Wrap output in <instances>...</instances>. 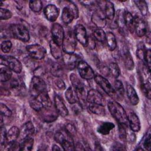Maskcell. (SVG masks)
<instances>
[{
	"label": "cell",
	"mask_w": 151,
	"mask_h": 151,
	"mask_svg": "<svg viewBox=\"0 0 151 151\" xmlns=\"http://www.w3.org/2000/svg\"><path fill=\"white\" fill-rule=\"evenodd\" d=\"M108 109L112 116L121 125L127 126V116L124 108L117 101H110L107 104Z\"/></svg>",
	"instance_id": "obj_1"
},
{
	"label": "cell",
	"mask_w": 151,
	"mask_h": 151,
	"mask_svg": "<svg viewBox=\"0 0 151 151\" xmlns=\"http://www.w3.org/2000/svg\"><path fill=\"white\" fill-rule=\"evenodd\" d=\"M47 91V85L44 80L40 77L34 76L31 81L29 92L32 97H37L41 93Z\"/></svg>",
	"instance_id": "obj_2"
},
{
	"label": "cell",
	"mask_w": 151,
	"mask_h": 151,
	"mask_svg": "<svg viewBox=\"0 0 151 151\" xmlns=\"http://www.w3.org/2000/svg\"><path fill=\"white\" fill-rule=\"evenodd\" d=\"M12 37L24 42H27L29 40V34L27 28L22 24H15L11 25L9 28Z\"/></svg>",
	"instance_id": "obj_3"
},
{
	"label": "cell",
	"mask_w": 151,
	"mask_h": 151,
	"mask_svg": "<svg viewBox=\"0 0 151 151\" xmlns=\"http://www.w3.org/2000/svg\"><path fill=\"white\" fill-rule=\"evenodd\" d=\"M62 49L65 53L73 54L76 50L77 46V40L74 34L71 31H68L64 34L62 44Z\"/></svg>",
	"instance_id": "obj_4"
},
{
	"label": "cell",
	"mask_w": 151,
	"mask_h": 151,
	"mask_svg": "<svg viewBox=\"0 0 151 151\" xmlns=\"http://www.w3.org/2000/svg\"><path fill=\"white\" fill-rule=\"evenodd\" d=\"M1 64L8 67L11 71L15 73H20L22 69L21 63L12 56H1Z\"/></svg>",
	"instance_id": "obj_5"
},
{
	"label": "cell",
	"mask_w": 151,
	"mask_h": 151,
	"mask_svg": "<svg viewBox=\"0 0 151 151\" xmlns=\"http://www.w3.org/2000/svg\"><path fill=\"white\" fill-rule=\"evenodd\" d=\"M96 83L111 97H114L116 95L115 90L109 81L101 75L96 74L94 77Z\"/></svg>",
	"instance_id": "obj_6"
},
{
	"label": "cell",
	"mask_w": 151,
	"mask_h": 151,
	"mask_svg": "<svg viewBox=\"0 0 151 151\" xmlns=\"http://www.w3.org/2000/svg\"><path fill=\"white\" fill-rule=\"evenodd\" d=\"M86 100L90 104H99L103 106H104L106 104L104 97L99 91L95 89H91L87 92Z\"/></svg>",
	"instance_id": "obj_7"
},
{
	"label": "cell",
	"mask_w": 151,
	"mask_h": 151,
	"mask_svg": "<svg viewBox=\"0 0 151 151\" xmlns=\"http://www.w3.org/2000/svg\"><path fill=\"white\" fill-rule=\"evenodd\" d=\"M27 51L29 55L34 59L41 60L44 58L46 54L45 49L39 44H31L27 45Z\"/></svg>",
	"instance_id": "obj_8"
},
{
	"label": "cell",
	"mask_w": 151,
	"mask_h": 151,
	"mask_svg": "<svg viewBox=\"0 0 151 151\" xmlns=\"http://www.w3.org/2000/svg\"><path fill=\"white\" fill-rule=\"evenodd\" d=\"M77 69L81 77L85 80H91L94 77V73L91 67L85 61H80L77 64Z\"/></svg>",
	"instance_id": "obj_9"
},
{
	"label": "cell",
	"mask_w": 151,
	"mask_h": 151,
	"mask_svg": "<svg viewBox=\"0 0 151 151\" xmlns=\"http://www.w3.org/2000/svg\"><path fill=\"white\" fill-rule=\"evenodd\" d=\"M51 32L52 40L58 45L61 46L65 34L63 27L58 23H54L52 25Z\"/></svg>",
	"instance_id": "obj_10"
},
{
	"label": "cell",
	"mask_w": 151,
	"mask_h": 151,
	"mask_svg": "<svg viewBox=\"0 0 151 151\" xmlns=\"http://www.w3.org/2000/svg\"><path fill=\"white\" fill-rule=\"evenodd\" d=\"M91 21L97 28H104L106 25V20L103 10L101 8L96 9L92 14Z\"/></svg>",
	"instance_id": "obj_11"
},
{
	"label": "cell",
	"mask_w": 151,
	"mask_h": 151,
	"mask_svg": "<svg viewBox=\"0 0 151 151\" xmlns=\"http://www.w3.org/2000/svg\"><path fill=\"white\" fill-rule=\"evenodd\" d=\"M76 40L83 46H86L87 43V31L85 27L81 24H78L75 27L74 32Z\"/></svg>",
	"instance_id": "obj_12"
},
{
	"label": "cell",
	"mask_w": 151,
	"mask_h": 151,
	"mask_svg": "<svg viewBox=\"0 0 151 151\" xmlns=\"http://www.w3.org/2000/svg\"><path fill=\"white\" fill-rule=\"evenodd\" d=\"M134 30L139 37H143L147 32V24L139 17H136L134 18Z\"/></svg>",
	"instance_id": "obj_13"
},
{
	"label": "cell",
	"mask_w": 151,
	"mask_h": 151,
	"mask_svg": "<svg viewBox=\"0 0 151 151\" xmlns=\"http://www.w3.org/2000/svg\"><path fill=\"white\" fill-rule=\"evenodd\" d=\"M44 13L48 21L54 22L60 14V10L55 5L49 4L45 7Z\"/></svg>",
	"instance_id": "obj_14"
},
{
	"label": "cell",
	"mask_w": 151,
	"mask_h": 151,
	"mask_svg": "<svg viewBox=\"0 0 151 151\" xmlns=\"http://www.w3.org/2000/svg\"><path fill=\"white\" fill-rule=\"evenodd\" d=\"M127 116L130 129L133 132H139L140 129V122L137 114L133 111H129Z\"/></svg>",
	"instance_id": "obj_15"
},
{
	"label": "cell",
	"mask_w": 151,
	"mask_h": 151,
	"mask_svg": "<svg viewBox=\"0 0 151 151\" xmlns=\"http://www.w3.org/2000/svg\"><path fill=\"white\" fill-rule=\"evenodd\" d=\"M35 128L31 122H27L24 123L20 129L19 138L21 140L30 137L34 134Z\"/></svg>",
	"instance_id": "obj_16"
},
{
	"label": "cell",
	"mask_w": 151,
	"mask_h": 151,
	"mask_svg": "<svg viewBox=\"0 0 151 151\" xmlns=\"http://www.w3.org/2000/svg\"><path fill=\"white\" fill-rule=\"evenodd\" d=\"M54 103L55 109L58 112V113L62 117H65L68 114V110L66 107L62 98L56 95L54 97Z\"/></svg>",
	"instance_id": "obj_17"
},
{
	"label": "cell",
	"mask_w": 151,
	"mask_h": 151,
	"mask_svg": "<svg viewBox=\"0 0 151 151\" xmlns=\"http://www.w3.org/2000/svg\"><path fill=\"white\" fill-rule=\"evenodd\" d=\"M63 61L64 64L70 68H74L76 64H78L80 60V57L78 55L65 53L63 56Z\"/></svg>",
	"instance_id": "obj_18"
},
{
	"label": "cell",
	"mask_w": 151,
	"mask_h": 151,
	"mask_svg": "<svg viewBox=\"0 0 151 151\" xmlns=\"http://www.w3.org/2000/svg\"><path fill=\"white\" fill-rule=\"evenodd\" d=\"M10 87L12 91L16 94H19L25 89V86L22 80L18 78H14L10 83Z\"/></svg>",
	"instance_id": "obj_19"
},
{
	"label": "cell",
	"mask_w": 151,
	"mask_h": 151,
	"mask_svg": "<svg viewBox=\"0 0 151 151\" xmlns=\"http://www.w3.org/2000/svg\"><path fill=\"white\" fill-rule=\"evenodd\" d=\"M74 18V15L71 8L68 5L65 6L61 14V19L63 22L66 24H70Z\"/></svg>",
	"instance_id": "obj_20"
},
{
	"label": "cell",
	"mask_w": 151,
	"mask_h": 151,
	"mask_svg": "<svg viewBox=\"0 0 151 151\" xmlns=\"http://www.w3.org/2000/svg\"><path fill=\"white\" fill-rule=\"evenodd\" d=\"M126 93L131 103L134 106L137 105L139 102V98L133 87L130 84H127Z\"/></svg>",
	"instance_id": "obj_21"
},
{
	"label": "cell",
	"mask_w": 151,
	"mask_h": 151,
	"mask_svg": "<svg viewBox=\"0 0 151 151\" xmlns=\"http://www.w3.org/2000/svg\"><path fill=\"white\" fill-rule=\"evenodd\" d=\"M65 97L68 102L70 104H74L78 101L77 94L73 87H69L65 92Z\"/></svg>",
	"instance_id": "obj_22"
},
{
	"label": "cell",
	"mask_w": 151,
	"mask_h": 151,
	"mask_svg": "<svg viewBox=\"0 0 151 151\" xmlns=\"http://www.w3.org/2000/svg\"><path fill=\"white\" fill-rule=\"evenodd\" d=\"M104 8V12L106 18H107L109 20H113L114 18L115 14V10L113 4L110 1H105Z\"/></svg>",
	"instance_id": "obj_23"
},
{
	"label": "cell",
	"mask_w": 151,
	"mask_h": 151,
	"mask_svg": "<svg viewBox=\"0 0 151 151\" xmlns=\"http://www.w3.org/2000/svg\"><path fill=\"white\" fill-rule=\"evenodd\" d=\"M51 54L55 59H59L62 57V49L61 46L56 44L52 40L50 42Z\"/></svg>",
	"instance_id": "obj_24"
},
{
	"label": "cell",
	"mask_w": 151,
	"mask_h": 151,
	"mask_svg": "<svg viewBox=\"0 0 151 151\" xmlns=\"http://www.w3.org/2000/svg\"><path fill=\"white\" fill-rule=\"evenodd\" d=\"M114 124L111 122H104L101 123L97 128V132L103 135H107L110 131L114 128Z\"/></svg>",
	"instance_id": "obj_25"
},
{
	"label": "cell",
	"mask_w": 151,
	"mask_h": 151,
	"mask_svg": "<svg viewBox=\"0 0 151 151\" xmlns=\"http://www.w3.org/2000/svg\"><path fill=\"white\" fill-rule=\"evenodd\" d=\"M70 81L73 85V87L76 89V90H82L84 89V84L83 82L79 79L77 75L74 73H71L70 76Z\"/></svg>",
	"instance_id": "obj_26"
},
{
	"label": "cell",
	"mask_w": 151,
	"mask_h": 151,
	"mask_svg": "<svg viewBox=\"0 0 151 151\" xmlns=\"http://www.w3.org/2000/svg\"><path fill=\"white\" fill-rule=\"evenodd\" d=\"M20 130L17 126H12L7 132L8 143L16 141L19 136Z\"/></svg>",
	"instance_id": "obj_27"
},
{
	"label": "cell",
	"mask_w": 151,
	"mask_h": 151,
	"mask_svg": "<svg viewBox=\"0 0 151 151\" xmlns=\"http://www.w3.org/2000/svg\"><path fill=\"white\" fill-rule=\"evenodd\" d=\"M37 97L40 100V101L41 103L44 108L47 109L51 106L52 102H51V100L47 91L41 93Z\"/></svg>",
	"instance_id": "obj_28"
},
{
	"label": "cell",
	"mask_w": 151,
	"mask_h": 151,
	"mask_svg": "<svg viewBox=\"0 0 151 151\" xmlns=\"http://www.w3.org/2000/svg\"><path fill=\"white\" fill-rule=\"evenodd\" d=\"M106 40L109 49L110 51L114 50L117 46V42L115 35L113 34V33L108 32L106 35Z\"/></svg>",
	"instance_id": "obj_29"
},
{
	"label": "cell",
	"mask_w": 151,
	"mask_h": 151,
	"mask_svg": "<svg viewBox=\"0 0 151 151\" xmlns=\"http://www.w3.org/2000/svg\"><path fill=\"white\" fill-rule=\"evenodd\" d=\"M12 71L7 67H2L0 69V80L1 82H6L11 79Z\"/></svg>",
	"instance_id": "obj_30"
},
{
	"label": "cell",
	"mask_w": 151,
	"mask_h": 151,
	"mask_svg": "<svg viewBox=\"0 0 151 151\" xmlns=\"http://www.w3.org/2000/svg\"><path fill=\"white\" fill-rule=\"evenodd\" d=\"M34 145V139L31 137L21 140L20 143V150L28 151L32 149Z\"/></svg>",
	"instance_id": "obj_31"
},
{
	"label": "cell",
	"mask_w": 151,
	"mask_h": 151,
	"mask_svg": "<svg viewBox=\"0 0 151 151\" xmlns=\"http://www.w3.org/2000/svg\"><path fill=\"white\" fill-rule=\"evenodd\" d=\"M125 25L130 32L133 33L134 30V18L131 13L125 11Z\"/></svg>",
	"instance_id": "obj_32"
},
{
	"label": "cell",
	"mask_w": 151,
	"mask_h": 151,
	"mask_svg": "<svg viewBox=\"0 0 151 151\" xmlns=\"http://www.w3.org/2000/svg\"><path fill=\"white\" fill-rule=\"evenodd\" d=\"M88 109L90 111L94 114H96L99 116L105 115L106 111L104 108V106H103L95 104H90V105L88 106Z\"/></svg>",
	"instance_id": "obj_33"
},
{
	"label": "cell",
	"mask_w": 151,
	"mask_h": 151,
	"mask_svg": "<svg viewBox=\"0 0 151 151\" xmlns=\"http://www.w3.org/2000/svg\"><path fill=\"white\" fill-rule=\"evenodd\" d=\"M54 139L55 141L60 143V145L61 143L65 139H71V134H69L68 132H67L66 133H63L62 131H57L55 132L54 134Z\"/></svg>",
	"instance_id": "obj_34"
},
{
	"label": "cell",
	"mask_w": 151,
	"mask_h": 151,
	"mask_svg": "<svg viewBox=\"0 0 151 151\" xmlns=\"http://www.w3.org/2000/svg\"><path fill=\"white\" fill-rule=\"evenodd\" d=\"M125 11L123 9H120L119 11H117L116 19H117V22L118 26L121 29H124L126 27L125 25Z\"/></svg>",
	"instance_id": "obj_35"
},
{
	"label": "cell",
	"mask_w": 151,
	"mask_h": 151,
	"mask_svg": "<svg viewBox=\"0 0 151 151\" xmlns=\"http://www.w3.org/2000/svg\"><path fill=\"white\" fill-rule=\"evenodd\" d=\"M29 105L34 110L40 111H41L44 107L41 103L40 101V100L37 99V97H31L29 100Z\"/></svg>",
	"instance_id": "obj_36"
},
{
	"label": "cell",
	"mask_w": 151,
	"mask_h": 151,
	"mask_svg": "<svg viewBox=\"0 0 151 151\" xmlns=\"http://www.w3.org/2000/svg\"><path fill=\"white\" fill-rule=\"evenodd\" d=\"M106 34L102 28H97L95 29L94 31H93V37L98 41L101 42H104L106 40Z\"/></svg>",
	"instance_id": "obj_37"
},
{
	"label": "cell",
	"mask_w": 151,
	"mask_h": 151,
	"mask_svg": "<svg viewBox=\"0 0 151 151\" xmlns=\"http://www.w3.org/2000/svg\"><path fill=\"white\" fill-rule=\"evenodd\" d=\"M29 6L34 12H39L42 8V3L41 1H30L29 2Z\"/></svg>",
	"instance_id": "obj_38"
},
{
	"label": "cell",
	"mask_w": 151,
	"mask_h": 151,
	"mask_svg": "<svg viewBox=\"0 0 151 151\" xmlns=\"http://www.w3.org/2000/svg\"><path fill=\"white\" fill-rule=\"evenodd\" d=\"M134 3L143 15H147L148 12V7L146 2L145 1H135Z\"/></svg>",
	"instance_id": "obj_39"
},
{
	"label": "cell",
	"mask_w": 151,
	"mask_h": 151,
	"mask_svg": "<svg viewBox=\"0 0 151 151\" xmlns=\"http://www.w3.org/2000/svg\"><path fill=\"white\" fill-rule=\"evenodd\" d=\"M109 70L111 74L113 76V77H114V78H117L120 76V70L118 65L116 63H110L109 66Z\"/></svg>",
	"instance_id": "obj_40"
},
{
	"label": "cell",
	"mask_w": 151,
	"mask_h": 151,
	"mask_svg": "<svg viewBox=\"0 0 151 151\" xmlns=\"http://www.w3.org/2000/svg\"><path fill=\"white\" fill-rule=\"evenodd\" d=\"M124 64L128 70H132L134 68V63L133 61V59L131 57L130 54H129V52H126L124 54Z\"/></svg>",
	"instance_id": "obj_41"
},
{
	"label": "cell",
	"mask_w": 151,
	"mask_h": 151,
	"mask_svg": "<svg viewBox=\"0 0 151 151\" xmlns=\"http://www.w3.org/2000/svg\"><path fill=\"white\" fill-rule=\"evenodd\" d=\"M64 150H75L74 145L73 142V139H65L61 144Z\"/></svg>",
	"instance_id": "obj_42"
},
{
	"label": "cell",
	"mask_w": 151,
	"mask_h": 151,
	"mask_svg": "<svg viewBox=\"0 0 151 151\" xmlns=\"http://www.w3.org/2000/svg\"><path fill=\"white\" fill-rule=\"evenodd\" d=\"M1 137H0V143L1 147H5L8 144L7 140V132L6 129L3 126L1 127Z\"/></svg>",
	"instance_id": "obj_43"
},
{
	"label": "cell",
	"mask_w": 151,
	"mask_h": 151,
	"mask_svg": "<svg viewBox=\"0 0 151 151\" xmlns=\"http://www.w3.org/2000/svg\"><path fill=\"white\" fill-rule=\"evenodd\" d=\"M51 73L53 76L57 77H60L63 74V70L61 66L58 64H54L51 67Z\"/></svg>",
	"instance_id": "obj_44"
},
{
	"label": "cell",
	"mask_w": 151,
	"mask_h": 151,
	"mask_svg": "<svg viewBox=\"0 0 151 151\" xmlns=\"http://www.w3.org/2000/svg\"><path fill=\"white\" fill-rule=\"evenodd\" d=\"M114 87L115 92L120 96H123L124 94V88L123 84L121 81L119 80H116L114 83Z\"/></svg>",
	"instance_id": "obj_45"
},
{
	"label": "cell",
	"mask_w": 151,
	"mask_h": 151,
	"mask_svg": "<svg viewBox=\"0 0 151 151\" xmlns=\"http://www.w3.org/2000/svg\"><path fill=\"white\" fill-rule=\"evenodd\" d=\"M12 16V13L7 9L1 8L0 9V19L1 20H6L11 18Z\"/></svg>",
	"instance_id": "obj_46"
},
{
	"label": "cell",
	"mask_w": 151,
	"mask_h": 151,
	"mask_svg": "<svg viewBox=\"0 0 151 151\" xmlns=\"http://www.w3.org/2000/svg\"><path fill=\"white\" fill-rule=\"evenodd\" d=\"M12 47V43L9 40L3 41L1 44V48L5 53H8L10 51Z\"/></svg>",
	"instance_id": "obj_47"
},
{
	"label": "cell",
	"mask_w": 151,
	"mask_h": 151,
	"mask_svg": "<svg viewBox=\"0 0 151 151\" xmlns=\"http://www.w3.org/2000/svg\"><path fill=\"white\" fill-rule=\"evenodd\" d=\"M0 111L1 114H2L4 116L10 117L12 114V112L9 110V109L3 103H1L0 104Z\"/></svg>",
	"instance_id": "obj_48"
},
{
	"label": "cell",
	"mask_w": 151,
	"mask_h": 151,
	"mask_svg": "<svg viewBox=\"0 0 151 151\" xmlns=\"http://www.w3.org/2000/svg\"><path fill=\"white\" fill-rule=\"evenodd\" d=\"M146 50L145 48L144 45H143L142 47H139L136 51V55L140 60L144 61L145 55H146Z\"/></svg>",
	"instance_id": "obj_49"
},
{
	"label": "cell",
	"mask_w": 151,
	"mask_h": 151,
	"mask_svg": "<svg viewBox=\"0 0 151 151\" xmlns=\"http://www.w3.org/2000/svg\"><path fill=\"white\" fill-rule=\"evenodd\" d=\"M150 57H151L150 50V49L146 50V55H145V57L144 61L146 62V66H147V68L149 70H150Z\"/></svg>",
	"instance_id": "obj_50"
},
{
	"label": "cell",
	"mask_w": 151,
	"mask_h": 151,
	"mask_svg": "<svg viewBox=\"0 0 151 151\" xmlns=\"http://www.w3.org/2000/svg\"><path fill=\"white\" fill-rule=\"evenodd\" d=\"M143 147L146 150H147L148 151H149L150 150L151 140H150V133H149L147 135V136L143 142Z\"/></svg>",
	"instance_id": "obj_51"
},
{
	"label": "cell",
	"mask_w": 151,
	"mask_h": 151,
	"mask_svg": "<svg viewBox=\"0 0 151 151\" xmlns=\"http://www.w3.org/2000/svg\"><path fill=\"white\" fill-rule=\"evenodd\" d=\"M54 83L56 85V86L60 90H64L65 88V84L63 80L59 77H57L54 80Z\"/></svg>",
	"instance_id": "obj_52"
},
{
	"label": "cell",
	"mask_w": 151,
	"mask_h": 151,
	"mask_svg": "<svg viewBox=\"0 0 151 151\" xmlns=\"http://www.w3.org/2000/svg\"><path fill=\"white\" fill-rule=\"evenodd\" d=\"M86 46L90 47L89 48H94L95 47V41L91 36L87 37V43Z\"/></svg>",
	"instance_id": "obj_53"
},
{
	"label": "cell",
	"mask_w": 151,
	"mask_h": 151,
	"mask_svg": "<svg viewBox=\"0 0 151 151\" xmlns=\"http://www.w3.org/2000/svg\"><path fill=\"white\" fill-rule=\"evenodd\" d=\"M66 129L67 132L71 135L72 134H74L76 133V130L75 128L73 126H72L70 124H68L66 126Z\"/></svg>",
	"instance_id": "obj_54"
},
{
	"label": "cell",
	"mask_w": 151,
	"mask_h": 151,
	"mask_svg": "<svg viewBox=\"0 0 151 151\" xmlns=\"http://www.w3.org/2000/svg\"><path fill=\"white\" fill-rule=\"evenodd\" d=\"M52 150H61V149L60 148L59 146H58L57 145H54L52 147Z\"/></svg>",
	"instance_id": "obj_55"
}]
</instances>
